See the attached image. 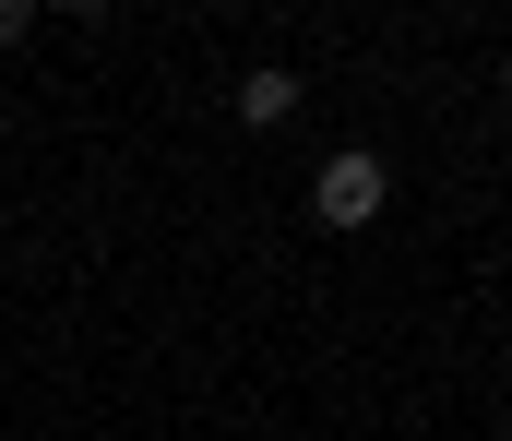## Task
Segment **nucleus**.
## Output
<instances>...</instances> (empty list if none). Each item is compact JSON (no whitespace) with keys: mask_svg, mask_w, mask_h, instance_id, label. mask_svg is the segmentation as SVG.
Instances as JSON below:
<instances>
[{"mask_svg":"<svg viewBox=\"0 0 512 441\" xmlns=\"http://www.w3.org/2000/svg\"><path fill=\"white\" fill-rule=\"evenodd\" d=\"M382 155H334V167H322V191H310V215H322V227H370V215H382Z\"/></svg>","mask_w":512,"mask_h":441,"instance_id":"nucleus-1","label":"nucleus"},{"mask_svg":"<svg viewBox=\"0 0 512 441\" xmlns=\"http://www.w3.org/2000/svg\"><path fill=\"white\" fill-rule=\"evenodd\" d=\"M239 120H251V132L298 120V72H274V60H262V72H239Z\"/></svg>","mask_w":512,"mask_h":441,"instance_id":"nucleus-2","label":"nucleus"},{"mask_svg":"<svg viewBox=\"0 0 512 441\" xmlns=\"http://www.w3.org/2000/svg\"><path fill=\"white\" fill-rule=\"evenodd\" d=\"M24 36H36V12H24V0H0V48H24Z\"/></svg>","mask_w":512,"mask_h":441,"instance_id":"nucleus-3","label":"nucleus"}]
</instances>
